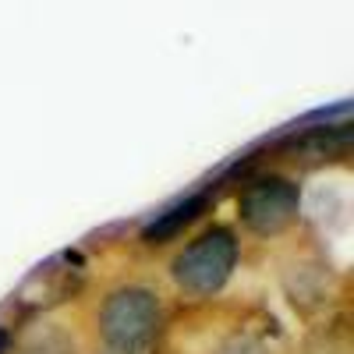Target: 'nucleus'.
<instances>
[{
    "instance_id": "obj_1",
    "label": "nucleus",
    "mask_w": 354,
    "mask_h": 354,
    "mask_svg": "<svg viewBox=\"0 0 354 354\" xmlns=\"http://www.w3.org/2000/svg\"><path fill=\"white\" fill-rule=\"evenodd\" d=\"M234 262H238V241L230 230L216 227L202 234L192 248H185V255L174 262V277L192 294H213L230 277Z\"/></svg>"
},
{
    "instance_id": "obj_3",
    "label": "nucleus",
    "mask_w": 354,
    "mask_h": 354,
    "mask_svg": "<svg viewBox=\"0 0 354 354\" xmlns=\"http://www.w3.org/2000/svg\"><path fill=\"white\" fill-rule=\"evenodd\" d=\"M294 213H298V188L287 177H262L241 195V216L259 234L283 230L294 220Z\"/></svg>"
},
{
    "instance_id": "obj_5",
    "label": "nucleus",
    "mask_w": 354,
    "mask_h": 354,
    "mask_svg": "<svg viewBox=\"0 0 354 354\" xmlns=\"http://www.w3.org/2000/svg\"><path fill=\"white\" fill-rule=\"evenodd\" d=\"M205 205H209V198L205 195H192V198H185V202H177V205H170L167 213H160L149 227H145V234L142 238L149 241V245H163V241H170V238H177V234H181Z\"/></svg>"
},
{
    "instance_id": "obj_4",
    "label": "nucleus",
    "mask_w": 354,
    "mask_h": 354,
    "mask_svg": "<svg viewBox=\"0 0 354 354\" xmlns=\"http://www.w3.org/2000/svg\"><path fill=\"white\" fill-rule=\"evenodd\" d=\"M351 124L340 121V124H326V128H312L305 135L294 138L290 149L294 153H301L308 160H330V156H344L351 149Z\"/></svg>"
},
{
    "instance_id": "obj_2",
    "label": "nucleus",
    "mask_w": 354,
    "mask_h": 354,
    "mask_svg": "<svg viewBox=\"0 0 354 354\" xmlns=\"http://www.w3.org/2000/svg\"><path fill=\"white\" fill-rule=\"evenodd\" d=\"M160 322V305L149 290L142 287H128L110 294V301L103 305V337L110 347L117 351H138L142 344H149L153 330Z\"/></svg>"
},
{
    "instance_id": "obj_6",
    "label": "nucleus",
    "mask_w": 354,
    "mask_h": 354,
    "mask_svg": "<svg viewBox=\"0 0 354 354\" xmlns=\"http://www.w3.org/2000/svg\"><path fill=\"white\" fill-rule=\"evenodd\" d=\"M4 351H8V333L0 330V354H4Z\"/></svg>"
}]
</instances>
